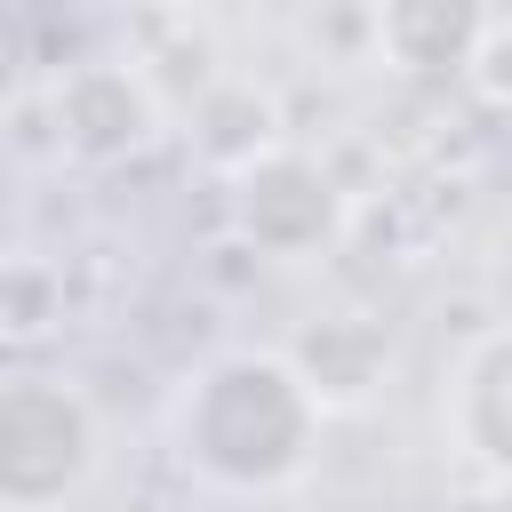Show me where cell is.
I'll use <instances>...</instances> for the list:
<instances>
[{
    "label": "cell",
    "mask_w": 512,
    "mask_h": 512,
    "mask_svg": "<svg viewBox=\"0 0 512 512\" xmlns=\"http://www.w3.org/2000/svg\"><path fill=\"white\" fill-rule=\"evenodd\" d=\"M440 424L480 472L512 480V320L488 328L480 344H464V360L448 376V400H440Z\"/></svg>",
    "instance_id": "obj_6"
},
{
    "label": "cell",
    "mask_w": 512,
    "mask_h": 512,
    "mask_svg": "<svg viewBox=\"0 0 512 512\" xmlns=\"http://www.w3.org/2000/svg\"><path fill=\"white\" fill-rule=\"evenodd\" d=\"M328 400L296 352H216L176 400V456L224 496H280L320 456Z\"/></svg>",
    "instance_id": "obj_1"
},
{
    "label": "cell",
    "mask_w": 512,
    "mask_h": 512,
    "mask_svg": "<svg viewBox=\"0 0 512 512\" xmlns=\"http://www.w3.org/2000/svg\"><path fill=\"white\" fill-rule=\"evenodd\" d=\"M376 48L400 80H464L496 32V0H376Z\"/></svg>",
    "instance_id": "obj_5"
},
{
    "label": "cell",
    "mask_w": 512,
    "mask_h": 512,
    "mask_svg": "<svg viewBox=\"0 0 512 512\" xmlns=\"http://www.w3.org/2000/svg\"><path fill=\"white\" fill-rule=\"evenodd\" d=\"M464 88L480 96V104H496V112H512V24L496 16V32L480 40V56H472V72H464Z\"/></svg>",
    "instance_id": "obj_7"
},
{
    "label": "cell",
    "mask_w": 512,
    "mask_h": 512,
    "mask_svg": "<svg viewBox=\"0 0 512 512\" xmlns=\"http://www.w3.org/2000/svg\"><path fill=\"white\" fill-rule=\"evenodd\" d=\"M232 224H240V240L256 248V256H320V248H336V232H344V192H336V176L312 160V152H296V144H264L248 168H232Z\"/></svg>",
    "instance_id": "obj_3"
},
{
    "label": "cell",
    "mask_w": 512,
    "mask_h": 512,
    "mask_svg": "<svg viewBox=\"0 0 512 512\" xmlns=\"http://www.w3.org/2000/svg\"><path fill=\"white\" fill-rule=\"evenodd\" d=\"M48 112H56V144L72 160H88V168L136 160L160 136V104H152L136 64H72V72H56Z\"/></svg>",
    "instance_id": "obj_4"
},
{
    "label": "cell",
    "mask_w": 512,
    "mask_h": 512,
    "mask_svg": "<svg viewBox=\"0 0 512 512\" xmlns=\"http://www.w3.org/2000/svg\"><path fill=\"white\" fill-rule=\"evenodd\" d=\"M96 448H104V424L80 384L8 376L0 392V504L8 512H48L72 488H88Z\"/></svg>",
    "instance_id": "obj_2"
}]
</instances>
